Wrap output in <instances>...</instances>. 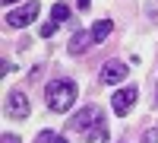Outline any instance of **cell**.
Returning a JSON list of instances; mask_svg holds the SVG:
<instances>
[{
  "instance_id": "cell-1",
  "label": "cell",
  "mask_w": 158,
  "mask_h": 143,
  "mask_svg": "<svg viewBox=\"0 0 158 143\" xmlns=\"http://www.w3.org/2000/svg\"><path fill=\"white\" fill-rule=\"evenodd\" d=\"M44 102H48L51 111H70L73 102H76V83H70V80H54V83H48Z\"/></svg>"
},
{
  "instance_id": "cell-2",
  "label": "cell",
  "mask_w": 158,
  "mask_h": 143,
  "mask_svg": "<svg viewBox=\"0 0 158 143\" xmlns=\"http://www.w3.org/2000/svg\"><path fill=\"white\" fill-rule=\"evenodd\" d=\"M92 124H101V111H98L95 105H85L82 111H76V114H73V121H70L67 127H70V131L85 134V131H92Z\"/></svg>"
},
{
  "instance_id": "cell-3",
  "label": "cell",
  "mask_w": 158,
  "mask_h": 143,
  "mask_svg": "<svg viewBox=\"0 0 158 143\" xmlns=\"http://www.w3.org/2000/svg\"><path fill=\"white\" fill-rule=\"evenodd\" d=\"M38 0H29V3H25L22 10H16V13H6V25H13V29H25V25H29L35 16H38Z\"/></svg>"
},
{
  "instance_id": "cell-4",
  "label": "cell",
  "mask_w": 158,
  "mask_h": 143,
  "mask_svg": "<svg viewBox=\"0 0 158 143\" xmlns=\"http://www.w3.org/2000/svg\"><path fill=\"white\" fill-rule=\"evenodd\" d=\"M123 76H127V64L123 60H108L101 67V83H108V86L123 83Z\"/></svg>"
},
{
  "instance_id": "cell-5",
  "label": "cell",
  "mask_w": 158,
  "mask_h": 143,
  "mask_svg": "<svg viewBox=\"0 0 158 143\" xmlns=\"http://www.w3.org/2000/svg\"><path fill=\"white\" fill-rule=\"evenodd\" d=\"M29 111H32L29 108V99H25L22 92H10L6 96V114H10V118H19L22 121V118H29Z\"/></svg>"
},
{
  "instance_id": "cell-6",
  "label": "cell",
  "mask_w": 158,
  "mask_h": 143,
  "mask_svg": "<svg viewBox=\"0 0 158 143\" xmlns=\"http://www.w3.org/2000/svg\"><path fill=\"white\" fill-rule=\"evenodd\" d=\"M133 105H136V86H127V89H120V92L111 99V108H114L117 114H127Z\"/></svg>"
},
{
  "instance_id": "cell-7",
  "label": "cell",
  "mask_w": 158,
  "mask_h": 143,
  "mask_svg": "<svg viewBox=\"0 0 158 143\" xmlns=\"http://www.w3.org/2000/svg\"><path fill=\"white\" fill-rule=\"evenodd\" d=\"M92 42H95V38H92V32H76V35L70 38V51H73V54H82Z\"/></svg>"
},
{
  "instance_id": "cell-8",
  "label": "cell",
  "mask_w": 158,
  "mask_h": 143,
  "mask_svg": "<svg viewBox=\"0 0 158 143\" xmlns=\"http://www.w3.org/2000/svg\"><path fill=\"white\" fill-rule=\"evenodd\" d=\"M111 29H114V22H111V19H98L89 32H92V38H95V42H104V38L111 35Z\"/></svg>"
},
{
  "instance_id": "cell-9",
  "label": "cell",
  "mask_w": 158,
  "mask_h": 143,
  "mask_svg": "<svg viewBox=\"0 0 158 143\" xmlns=\"http://www.w3.org/2000/svg\"><path fill=\"white\" fill-rule=\"evenodd\" d=\"M51 16H54V22H63V19L70 16V7H67V3H57L54 10H51Z\"/></svg>"
},
{
  "instance_id": "cell-10",
  "label": "cell",
  "mask_w": 158,
  "mask_h": 143,
  "mask_svg": "<svg viewBox=\"0 0 158 143\" xmlns=\"http://www.w3.org/2000/svg\"><path fill=\"white\" fill-rule=\"evenodd\" d=\"M85 140L95 143V140H108V131L104 127H92V131H85Z\"/></svg>"
},
{
  "instance_id": "cell-11",
  "label": "cell",
  "mask_w": 158,
  "mask_h": 143,
  "mask_svg": "<svg viewBox=\"0 0 158 143\" xmlns=\"http://www.w3.org/2000/svg\"><path fill=\"white\" fill-rule=\"evenodd\" d=\"M54 140H57V134H54V131H41V134L35 137V143H54Z\"/></svg>"
},
{
  "instance_id": "cell-12",
  "label": "cell",
  "mask_w": 158,
  "mask_h": 143,
  "mask_svg": "<svg viewBox=\"0 0 158 143\" xmlns=\"http://www.w3.org/2000/svg\"><path fill=\"white\" fill-rule=\"evenodd\" d=\"M54 32H57V22H44L41 25V38H51Z\"/></svg>"
},
{
  "instance_id": "cell-13",
  "label": "cell",
  "mask_w": 158,
  "mask_h": 143,
  "mask_svg": "<svg viewBox=\"0 0 158 143\" xmlns=\"http://www.w3.org/2000/svg\"><path fill=\"white\" fill-rule=\"evenodd\" d=\"M142 143H158V131H146L142 134Z\"/></svg>"
},
{
  "instance_id": "cell-14",
  "label": "cell",
  "mask_w": 158,
  "mask_h": 143,
  "mask_svg": "<svg viewBox=\"0 0 158 143\" xmlns=\"http://www.w3.org/2000/svg\"><path fill=\"white\" fill-rule=\"evenodd\" d=\"M3 143H19V137H13V134H3Z\"/></svg>"
},
{
  "instance_id": "cell-15",
  "label": "cell",
  "mask_w": 158,
  "mask_h": 143,
  "mask_svg": "<svg viewBox=\"0 0 158 143\" xmlns=\"http://www.w3.org/2000/svg\"><path fill=\"white\" fill-rule=\"evenodd\" d=\"M76 3H79V10H89V7H92V0H76Z\"/></svg>"
},
{
  "instance_id": "cell-16",
  "label": "cell",
  "mask_w": 158,
  "mask_h": 143,
  "mask_svg": "<svg viewBox=\"0 0 158 143\" xmlns=\"http://www.w3.org/2000/svg\"><path fill=\"white\" fill-rule=\"evenodd\" d=\"M54 143H67V140H63V137H57V140H54Z\"/></svg>"
},
{
  "instance_id": "cell-17",
  "label": "cell",
  "mask_w": 158,
  "mask_h": 143,
  "mask_svg": "<svg viewBox=\"0 0 158 143\" xmlns=\"http://www.w3.org/2000/svg\"><path fill=\"white\" fill-rule=\"evenodd\" d=\"M155 105H158V89H155Z\"/></svg>"
},
{
  "instance_id": "cell-18",
  "label": "cell",
  "mask_w": 158,
  "mask_h": 143,
  "mask_svg": "<svg viewBox=\"0 0 158 143\" xmlns=\"http://www.w3.org/2000/svg\"><path fill=\"white\" fill-rule=\"evenodd\" d=\"M3 3H16V0H3Z\"/></svg>"
}]
</instances>
